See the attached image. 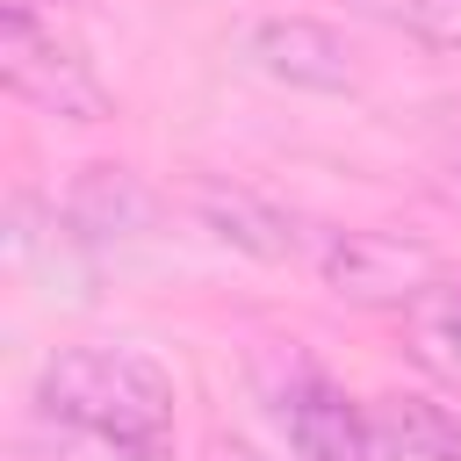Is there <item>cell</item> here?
<instances>
[{
  "mask_svg": "<svg viewBox=\"0 0 461 461\" xmlns=\"http://www.w3.org/2000/svg\"><path fill=\"white\" fill-rule=\"evenodd\" d=\"M375 432L396 461H461V411H447L432 396H382Z\"/></svg>",
  "mask_w": 461,
  "mask_h": 461,
  "instance_id": "8",
  "label": "cell"
},
{
  "mask_svg": "<svg viewBox=\"0 0 461 461\" xmlns=\"http://www.w3.org/2000/svg\"><path fill=\"white\" fill-rule=\"evenodd\" d=\"M187 209H194V223H202L216 245H230V252H245V259H295V252H310L303 223H295L281 202H267L259 187L194 180V187H187Z\"/></svg>",
  "mask_w": 461,
  "mask_h": 461,
  "instance_id": "6",
  "label": "cell"
},
{
  "mask_svg": "<svg viewBox=\"0 0 461 461\" xmlns=\"http://www.w3.org/2000/svg\"><path fill=\"white\" fill-rule=\"evenodd\" d=\"M403 339L432 375L461 382V281H432L418 303H403Z\"/></svg>",
  "mask_w": 461,
  "mask_h": 461,
  "instance_id": "9",
  "label": "cell"
},
{
  "mask_svg": "<svg viewBox=\"0 0 461 461\" xmlns=\"http://www.w3.org/2000/svg\"><path fill=\"white\" fill-rule=\"evenodd\" d=\"M0 65H7L14 101H29V108L50 115V122H108V115H115V101H108V86L94 79V65L79 58V43L58 36V22H43L29 0H7Z\"/></svg>",
  "mask_w": 461,
  "mask_h": 461,
  "instance_id": "2",
  "label": "cell"
},
{
  "mask_svg": "<svg viewBox=\"0 0 461 461\" xmlns=\"http://www.w3.org/2000/svg\"><path fill=\"white\" fill-rule=\"evenodd\" d=\"M151 216H158V194H151L130 166H86V173L65 187V223H72V238H86V245L137 238V230H151Z\"/></svg>",
  "mask_w": 461,
  "mask_h": 461,
  "instance_id": "7",
  "label": "cell"
},
{
  "mask_svg": "<svg viewBox=\"0 0 461 461\" xmlns=\"http://www.w3.org/2000/svg\"><path fill=\"white\" fill-rule=\"evenodd\" d=\"M454 7H461V0H454Z\"/></svg>",
  "mask_w": 461,
  "mask_h": 461,
  "instance_id": "13",
  "label": "cell"
},
{
  "mask_svg": "<svg viewBox=\"0 0 461 461\" xmlns=\"http://www.w3.org/2000/svg\"><path fill=\"white\" fill-rule=\"evenodd\" d=\"M173 375L137 346H65L36 375V411L65 432L101 439L122 461L173 454Z\"/></svg>",
  "mask_w": 461,
  "mask_h": 461,
  "instance_id": "1",
  "label": "cell"
},
{
  "mask_svg": "<svg viewBox=\"0 0 461 461\" xmlns=\"http://www.w3.org/2000/svg\"><path fill=\"white\" fill-rule=\"evenodd\" d=\"M353 7H367L375 22L411 29V36H454V22L439 14V7H454V0H353Z\"/></svg>",
  "mask_w": 461,
  "mask_h": 461,
  "instance_id": "10",
  "label": "cell"
},
{
  "mask_svg": "<svg viewBox=\"0 0 461 461\" xmlns=\"http://www.w3.org/2000/svg\"><path fill=\"white\" fill-rule=\"evenodd\" d=\"M245 65L288 94H353L360 86V65L346 50V36L317 14H259L245 36H238Z\"/></svg>",
  "mask_w": 461,
  "mask_h": 461,
  "instance_id": "4",
  "label": "cell"
},
{
  "mask_svg": "<svg viewBox=\"0 0 461 461\" xmlns=\"http://www.w3.org/2000/svg\"><path fill=\"white\" fill-rule=\"evenodd\" d=\"M281 432H288V454L295 461H389L382 432H375V411H360L339 382L324 375H295L274 403Z\"/></svg>",
  "mask_w": 461,
  "mask_h": 461,
  "instance_id": "5",
  "label": "cell"
},
{
  "mask_svg": "<svg viewBox=\"0 0 461 461\" xmlns=\"http://www.w3.org/2000/svg\"><path fill=\"white\" fill-rule=\"evenodd\" d=\"M216 461H267V454H259V447H245V439H223V447H216Z\"/></svg>",
  "mask_w": 461,
  "mask_h": 461,
  "instance_id": "11",
  "label": "cell"
},
{
  "mask_svg": "<svg viewBox=\"0 0 461 461\" xmlns=\"http://www.w3.org/2000/svg\"><path fill=\"white\" fill-rule=\"evenodd\" d=\"M310 259L324 288L360 310H403L439 281V252L411 230H317Z\"/></svg>",
  "mask_w": 461,
  "mask_h": 461,
  "instance_id": "3",
  "label": "cell"
},
{
  "mask_svg": "<svg viewBox=\"0 0 461 461\" xmlns=\"http://www.w3.org/2000/svg\"><path fill=\"white\" fill-rule=\"evenodd\" d=\"M439 115H447V137H454V151H461V101H447Z\"/></svg>",
  "mask_w": 461,
  "mask_h": 461,
  "instance_id": "12",
  "label": "cell"
}]
</instances>
